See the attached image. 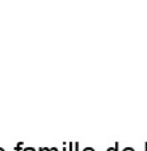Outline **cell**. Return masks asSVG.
Listing matches in <instances>:
<instances>
[{
    "label": "cell",
    "instance_id": "9",
    "mask_svg": "<svg viewBox=\"0 0 147 151\" xmlns=\"http://www.w3.org/2000/svg\"><path fill=\"white\" fill-rule=\"evenodd\" d=\"M63 151H68V145L67 143H63Z\"/></svg>",
    "mask_w": 147,
    "mask_h": 151
},
{
    "label": "cell",
    "instance_id": "5",
    "mask_svg": "<svg viewBox=\"0 0 147 151\" xmlns=\"http://www.w3.org/2000/svg\"><path fill=\"white\" fill-rule=\"evenodd\" d=\"M123 151H135V148H134V147H130V146H128V147H125V148H123Z\"/></svg>",
    "mask_w": 147,
    "mask_h": 151
},
{
    "label": "cell",
    "instance_id": "11",
    "mask_svg": "<svg viewBox=\"0 0 147 151\" xmlns=\"http://www.w3.org/2000/svg\"><path fill=\"white\" fill-rule=\"evenodd\" d=\"M144 151H147V142L144 143Z\"/></svg>",
    "mask_w": 147,
    "mask_h": 151
},
{
    "label": "cell",
    "instance_id": "12",
    "mask_svg": "<svg viewBox=\"0 0 147 151\" xmlns=\"http://www.w3.org/2000/svg\"><path fill=\"white\" fill-rule=\"evenodd\" d=\"M0 151H6V150H4V148H3V147H0Z\"/></svg>",
    "mask_w": 147,
    "mask_h": 151
},
{
    "label": "cell",
    "instance_id": "4",
    "mask_svg": "<svg viewBox=\"0 0 147 151\" xmlns=\"http://www.w3.org/2000/svg\"><path fill=\"white\" fill-rule=\"evenodd\" d=\"M68 151H74V143L72 142L68 143Z\"/></svg>",
    "mask_w": 147,
    "mask_h": 151
},
{
    "label": "cell",
    "instance_id": "1",
    "mask_svg": "<svg viewBox=\"0 0 147 151\" xmlns=\"http://www.w3.org/2000/svg\"><path fill=\"white\" fill-rule=\"evenodd\" d=\"M23 148H24V143L23 142H19L15 146V151H23Z\"/></svg>",
    "mask_w": 147,
    "mask_h": 151
},
{
    "label": "cell",
    "instance_id": "3",
    "mask_svg": "<svg viewBox=\"0 0 147 151\" xmlns=\"http://www.w3.org/2000/svg\"><path fill=\"white\" fill-rule=\"evenodd\" d=\"M82 151H95V148H94V147H90V146H88V147H84V148H83Z\"/></svg>",
    "mask_w": 147,
    "mask_h": 151
},
{
    "label": "cell",
    "instance_id": "7",
    "mask_svg": "<svg viewBox=\"0 0 147 151\" xmlns=\"http://www.w3.org/2000/svg\"><path fill=\"white\" fill-rule=\"evenodd\" d=\"M74 148H75V151H79V143H74Z\"/></svg>",
    "mask_w": 147,
    "mask_h": 151
},
{
    "label": "cell",
    "instance_id": "8",
    "mask_svg": "<svg viewBox=\"0 0 147 151\" xmlns=\"http://www.w3.org/2000/svg\"><path fill=\"white\" fill-rule=\"evenodd\" d=\"M37 151H50V147H40Z\"/></svg>",
    "mask_w": 147,
    "mask_h": 151
},
{
    "label": "cell",
    "instance_id": "10",
    "mask_svg": "<svg viewBox=\"0 0 147 151\" xmlns=\"http://www.w3.org/2000/svg\"><path fill=\"white\" fill-rule=\"evenodd\" d=\"M50 151H59V148H58V147H52V148H50Z\"/></svg>",
    "mask_w": 147,
    "mask_h": 151
},
{
    "label": "cell",
    "instance_id": "6",
    "mask_svg": "<svg viewBox=\"0 0 147 151\" xmlns=\"http://www.w3.org/2000/svg\"><path fill=\"white\" fill-rule=\"evenodd\" d=\"M23 151H36L34 147H26V148H23Z\"/></svg>",
    "mask_w": 147,
    "mask_h": 151
},
{
    "label": "cell",
    "instance_id": "2",
    "mask_svg": "<svg viewBox=\"0 0 147 151\" xmlns=\"http://www.w3.org/2000/svg\"><path fill=\"white\" fill-rule=\"evenodd\" d=\"M107 151H119V143L116 142L114 146H111V147L107 148Z\"/></svg>",
    "mask_w": 147,
    "mask_h": 151
}]
</instances>
